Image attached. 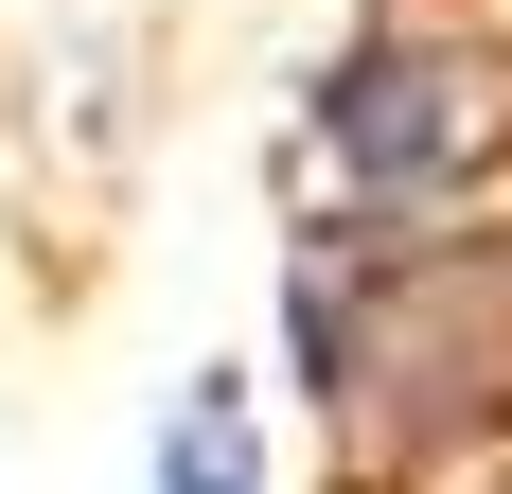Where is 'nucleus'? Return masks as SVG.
<instances>
[{
    "instance_id": "f257e3e1",
    "label": "nucleus",
    "mask_w": 512,
    "mask_h": 494,
    "mask_svg": "<svg viewBox=\"0 0 512 494\" xmlns=\"http://www.w3.org/2000/svg\"><path fill=\"white\" fill-rule=\"evenodd\" d=\"M283 353L354 494H442L512 459V195L460 212H301Z\"/></svg>"
},
{
    "instance_id": "7ed1b4c3",
    "label": "nucleus",
    "mask_w": 512,
    "mask_h": 494,
    "mask_svg": "<svg viewBox=\"0 0 512 494\" xmlns=\"http://www.w3.org/2000/svg\"><path fill=\"white\" fill-rule=\"evenodd\" d=\"M142 494H265V424H248L230 371H195V389L159 406V477Z\"/></svg>"
},
{
    "instance_id": "20e7f679",
    "label": "nucleus",
    "mask_w": 512,
    "mask_h": 494,
    "mask_svg": "<svg viewBox=\"0 0 512 494\" xmlns=\"http://www.w3.org/2000/svg\"><path fill=\"white\" fill-rule=\"evenodd\" d=\"M442 494H512V459H477V477H442Z\"/></svg>"
},
{
    "instance_id": "f03ea898",
    "label": "nucleus",
    "mask_w": 512,
    "mask_h": 494,
    "mask_svg": "<svg viewBox=\"0 0 512 494\" xmlns=\"http://www.w3.org/2000/svg\"><path fill=\"white\" fill-rule=\"evenodd\" d=\"M318 212H460L512 195V36L477 0H371L301 89Z\"/></svg>"
}]
</instances>
